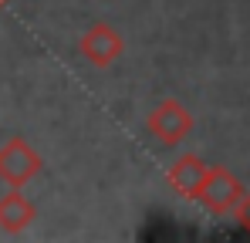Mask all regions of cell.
Returning a JSON list of instances; mask_svg holds the SVG:
<instances>
[{
  "instance_id": "obj_4",
  "label": "cell",
  "mask_w": 250,
  "mask_h": 243,
  "mask_svg": "<svg viewBox=\"0 0 250 243\" xmlns=\"http://www.w3.org/2000/svg\"><path fill=\"white\" fill-rule=\"evenodd\" d=\"M78 51H82V58L88 64H95V68H112L125 54V38L112 24H102V20H98V24H91L82 34Z\"/></svg>"
},
{
  "instance_id": "obj_2",
  "label": "cell",
  "mask_w": 250,
  "mask_h": 243,
  "mask_svg": "<svg viewBox=\"0 0 250 243\" xmlns=\"http://www.w3.org/2000/svg\"><path fill=\"white\" fill-rule=\"evenodd\" d=\"M146 128H149V135L159 139L163 145H179V142H186L189 132H193V115H189V108H186L179 98H166V101H159V105L149 112Z\"/></svg>"
},
{
  "instance_id": "obj_8",
  "label": "cell",
  "mask_w": 250,
  "mask_h": 243,
  "mask_svg": "<svg viewBox=\"0 0 250 243\" xmlns=\"http://www.w3.org/2000/svg\"><path fill=\"white\" fill-rule=\"evenodd\" d=\"M7 3H10V0H0V7H7Z\"/></svg>"
},
{
  "instance_id": "obj_6",
  "label": "cell",
  "mask_w": 250,
  "mask_h": 243,
  "mask_svg": "<svg viewBox=\"0 0 250 243\" xmlns=\"http://www.w3.org/2000/svg\"><path fill=\"white\" fill-rule=\"evenodd\" d=\"M34 220H38V206L27 200L21 189L0 196V230H3V233H14V237H17V233H24Z\"/></svg>"
},
{
  "instance_id": "obj_5",
  "label": "cell",
  "mask_w": 250,
  "mask_h": 243,
  "mask_svg": "<svg viewBox=\"0 0 250 243\" xmlns=\"http://www.w3.org/2000/svg\"><path fill=\"white\" fill-rule=\"evenodd\" d=\"M207 172H209V165L200 159V156L183 152V156L166 169V182L179 193V196H183V200H196V193H200V186H203Z\"/></svg>"
},
{
  "instance_id": "obj_1",
  "label": "cell",
  "mask_w": 250,
  "mask_h": 243,
  "mask_svg": "<svg viewBox=\"0 0 250 243\" xmlns=\"http://www.w3.org/2000/svg\"><path fill=\"white\" fill-rule=\"evenodd\" d=\"M41 169H44L41 152H34L24 139H10L0 145V182L24 189L31 179L41 176Z\"/></svg>"
},
{
  "instance_id": "obj_3",
  "label": "cell",
  "mask_w": 250,
  "mask_h": 243,
  "mask_svg": "<svg viewBox=\"0 0 250 243\" xmlns=\"http://www.w3.org/2000/svg\"><path fill=\"white\" fill-rule=\"evenodd\" d=\"M240 196H244V182L230 169L209 165L207 179H203V186L196 193V202H203L213 216H227V213H233V206L240 202Z\"/></svg>"
},
{
  "instance_id": "obj_7",
  "label": "cell",
  "mask_w": 250,
  "mask_h": 243,
  "mask_svg": "<svg viewBox=\"0 0 250 243\" xmlns=\"http://www.w3.org/2000/svg\"><path fill=\"white\" fill-rule=\"evenodd\" d=\"M233 220H237V226H240L244 233H250V189H244L240 202L233 206Z\"/></svg>"
}]
</instances>
